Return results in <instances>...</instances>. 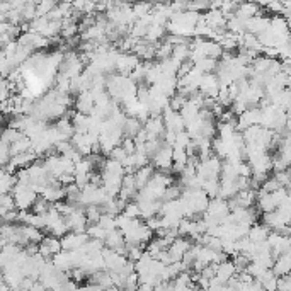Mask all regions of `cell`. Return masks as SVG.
<instances>
[{
  "mask_svg": "<svg viewBox=\"0 0 291 291\" xmlns=\"http://www.w3.org/2000/svg\"><path fill=\"white\" fill-rule=\"evenodd\" d=\"M261 281V285H262V288L264 290H278V279H279V276L276 274L272 269H267L266 272H264L261 278H257Z\"/></svg>",
  "mask_w": 291,
  "mask_h": 291,
  "instance_id": "7402d4cb",
  "label": "cell"
},
{
  "mask_svg": "<svg viewBox=\"0 0 291 291\" xmlns=\"http://www.w3.org/2000/svg\"><path fill=\"white\" fill-rule=\"evenodd\" d=\"M51 261H53L55 267L58 269V271H65V272H70L73 269V261H72V256H70V250H60V252H57L53 257H51Z\"/></svg>",
  "mask_w": 291,
  "mask_h": 291,
  "instance_id": "7c38bea8",
  "label": "cell"
},
{
  "mask_svg": "<svg viewBox=\"0 0 291 291\" xmlns=\"http://www.w3.org/2000/svg\"><path fill=\"white\" fill-rule=\"evenodd\" d=\"M140 60L142 58L136 53H133V51H121L116 60V72L121 73V75H130L140 65Z\"/></svg>",
  "mask_w": 291,
  "mask_h": 291,
  "instance_id": "277c9868",
  "label": "cell"
},
{
  "mask_svg": "<svg viewBox=\"0 0 291 291\" xmlns=\"http://www.w3.org/2000/svg\"><path fill=\"white\" fill-rule=\"evenodd\" d=\"M222 158L218 155H211L209 158H206V160L200 162V165H198V175L206 180V179H220V175H222Z\"/></svg>",
  "mask_w": 291,
  "mask_h": 291,
  "instance_id": "7a4b0ae2",
  "label": "cell"
},
{
  "mask_svg": "<svg viewBox=\"0 0 291 291\" xmlns=\"http://www.w3.org/2000/svg\"><path fill=\"white\" fill-rule=\"evenodd\" d=\"M67 218V225L70 228V232H87V227H89V220H87L86 215V206H79L72 215L65 216Z\"/></svg>",
  "mask_w": 291,
  "mask_h": 291,
  "instance_id": "8992f818",
  "label": "cell"
},
{
  "mask_svg": "<svg viewBox=\"0 0 291 291\" xmlns=\"http://www.w3.org/2000/svg\"><path fill=\"white\" fill-rule=\"evenodd\" d=\"M200 111H201V108L198 104H194L193 101H189L187 99V102L182 106V109H180V114H182V117L186 119V124L189 123V121H194L198 116H200Z\"/></svg>",
  "mask_w": 291,
  "mask_h": 291,
  "instance_id": "44dd1931",
  "label": "cell"
},
{
  "mask_svg": "<svg viewBox=\"0 0 291 291\" xmlns=\"http://www.w3.org/2000/svg\"><path fill=\"white\" fill-rule=\"evenodd\" d=\"M203 189L206 191L209 198H218L220 189H222V180L220 179H206L203 182Z\"/></svg>",
  "mask_w": 291,
  "mask_h": 291,
  "instance_id": "d4e9b609",
  "label": "cell"
},
{
  "mask_svg": "<svg viewBox=\"0 0 291 291\" xmlns=\"http://www.w3.org/2000/svg\"><path fill=\"white\" fill-rule=\"evenodd\" d=\"M23 233L29 242H34V244H41L43 238L46 237L41 228L32 227V225H24V223H23Z\"/></svg>",
  "mask_w": 291,
  "mask_h": 291,
  "instance_id": "ffe728a7",
  "label": "cell"
},
{
  "mask_svg": "<svg viewBox=\"0 0 291 291\" xmlns=\"http://www.w3.org/2000/svg\"><path fill=\"white\" fill-rule=\"evenodd\" d=\"M230 211L232 209H230V206H228V200H225V198H222V196L211 198L208 209H206V213H208L211 218H215L218 223H223L225 218L230 215Z\"/></svg>",
  "mask_w": 291,
  "mask_h": 291,
  "instance_id": "5b68a950",
  "label": "cell"
},
{
  "mask_svg": "<svg viewBox=\"0 0 291 291\" xmlns=\"http://www.w3.org/2000/svg\"><path fill=\"white\" fill-rule=\"evenodd\" d=\"M152 164L155 165L158 171H164V172H171L172 171V165H174V146L167 145L165 143L160 150L152 157Z\"/></svg>",
  "mask_w": 291,
  "mask_h": 291,
  "instance_id": "3957f363",
  "label": "cell"
},
{
  "mask_svg": "<svg viewBox=\"0 0 291 291\" xmlns=\"http://www.w3.org/2000/svg\"><path fill=\"white\" fill-rule=\"evenodd\" d=\"M89 238L90 237L87 232H82V233H79V232H68V233H65L61 237V245H63L65 250H77L82 245H86L89 242Z\"/></svg>",
  "mask_w": 291,
  "mask_h": 291,
  "instance_id": "30bf717a",
  "label": "cell"
},
{
  "mask_svg": "<svg viewBox=\"0 0 291 291\" xmlns=\"http://www.w3.org/2000/svg\"><path fill=\"white\" fill-rule=\"evenodd\" d=\"M109 157L114 158V160H117V162H121V164L124 165V162H126V158H128V153L124 152V148L121 145H117L116 148L113 150L111 153H109Z\"/></svg>",
  "mask_w": 291,
  "mask_h": 291,
  "instance_id": "8d00e7d4",
  "label": "cell"
},
{
  "mask_svg": "<svg viewBox=\"0 0 291 291\" xmlns=\"http://www.w3.org/2000/svg\"><path fill=\"white\" fill-rule=\"evenodd\" d=\"M73 106H75L77 111H80L84 114H90L92 109L95 108V99H94V95L90 94V90H84L77 95L75 104Z\"/></svg>",
  "mask_w": 291,
  "mask_h": 291,
  "instance_id": "8fae6325",
  "label": "cell"
},
{
  "mask_svg": "<svg viewBox=\"0 0 291 291\" xmlns=\"http://www.w3.org/2000/svg\"><path fill=\"white\" fill-rule=\"evenodd\" d=\"M279 187H283L281 182H279L278 177H276V175L272 174V175H269V177H267L266 180H264L262 184H261L259 189L264 191V193H274V191L279 189Z\"/></svg>",
  "mask_w": 291,
  "mask_h": 291,
  "instance_id": "4dcf8cb0",
  "label": "cell"
},
{
  "mask_svg": "<svg viewBox=\"0 0 291 291\" xmlns=\"http://www.w3.org/2000/svg\"><path fill=\"white\" fill-rule=\"evenodd\" d=\"M155 165L150 162V164L143 165V167H140L138 171L135 172V179H136V187L138 189H142V187H145L146 184L150 182V179H152V175L155 174Z\"/></svg>",
  "mask_w": 291,
  "mask_h": 291,
  "instance_id": "4fadbf2b",
  "label": "cell"
},
{
  "mask_svg": "<svg viewBox=\"0 0 291 291\" xmlns=\"http://www.w3.org/2000/svg\"><path fill=\"white\" fill-rule=\"evenodd\" d=\"M187 102V97H184L182 94H174L171 97V102H169V104H171V108L172 109H175V111H180V109H182V106L186 104Z\"/></svg>",
  "mask_w": 291,
  "mask_h": 291,
  "instance_id": "e575fe53",
  "label": "cell"
},
{
  "mask_svg": "<svg viewBox=\"0 0 291 291\" xmlns=\"http://www.w3.org/2000/svg\"><path fill=\"white\" fill-rule=\"evenodd\" d=\"M41 196L46 198L48 201L55 204V203H60V201L67 200V191H65V187H57V186H50V184H48Z\"/></svg>",
  "mask_w": 291,
  "mask_h": 291,
  "instance_id": "e0dca14e",
  "label": "cell"
},
{
  "mask_svg": "<svg viewBox=\"0 0 291 291\" xmlns=\"http://www.w3.org/2000/svg\"><path fill=\"white\" fill-rule=\"evenodd\" d=\"M271 232L272 230L267 227L266 223L257 222V223L250 225V230H249V235H247V237H249L252 242H264V240H267V237H269Z\"/></svg>",
  "mask_w": 291,
  "mask_h": 291,
  "instance_id": "5bb4252c",
  "label": "cell"
},
{
  "mask_svg": "<svg viewBox=\"0 0 291 291\" xmlns=\"http://www.w3.org/2000/svg\"><path fill=\"white\" fill-rule=\"evenodd\" d=\"M99 223H101L108 232H111V230H114V228H117L116 215H111V213H104V215L101 216V220H99Z\"/></svg>",
  "mask_w": 291,
  "mask_h": 291,
  "instance_id": "836d02e7",
  "label": "cell"
},
{
  "mask_svg": "<svg viewBox=\"0 0 291 291\" xmlns=\"http://www.w3.org/2000/svg\"><path fill=\"white\" fill-rule=\"evenodd\" d=\"M53 206V203H50L46 200V198H43L41 194H39V198L36 200V203L32 204L31 211L36 213V215H46L48 211H50V208Z\"/></svg>",
  "mask_w": 291,
  "mask_h": 291,
  "instance_id": "f1b7e54d",
  "label": "cell"
},
{
  "mask_svg": "<svg viewBox=\"0 0 291 291\" xmlns=\"http://www.w3.org/2000/svg\"><path fill=\"white\" fill-rule=\"evenodd\" d=\"M28 150H32V138L28 135H23L21 138H17L16 142L10 145V152H12V155L28 152Z\"/></svg>",
  "mask_w": 291,
  "mask_h": 291,
  "instance_id": "d6986e66",
  "label": "cell"
},
{
  "mask_svg": "<svg viewBox=\"0 0 291 291\" xmlns=\"http://www.w3.org/2000/svg\"><path fill=\"white\" fill-rule=\"evenodd\" d=\"M272 271L281 278V276H286L291 272V252L281 254L274 259V264H272Z\"/></svg>",
  "mask_w": 291,
  "mask_h": 291,
  "instance_id": "9a60e30c",
  "label": "cell"
},
{
  "mask_svg": "<svg viewBox=\"0 0 291 291\" xmlns=\"http://www.w3.org/2000/svg\"><path fill=\"white\" fill-rule=\"evenodd\" d=\"M17 175L16 172H9L5 169H2V175H0V191L3 193H12L14 187L17 186Z\"/></svg>",
  "mask_w": 291,
  "mask_h": 291,
  "instance_id": "2e32d148",
  "label": "cell"
},
{
  "mask_svg": "<svg viewBox=\"0 0 291 291\" xmlns=\"http://www.w3.org/2000/svg\"><path fill=\"white\" fill-rule=\"evenodd\" d=\"M142 2H152V0H142Z\"/></svg>",
  "mask_w": 291,
  "mask_h": 291,
  "instance_id": "f35d334b",
  "label": "cell"
},
{
  "mask_svg": "<svg viewBox=\"0 0 291 291\" xmlns=\"http://www.w3.org/2000/svg\"><path fill=\"white\" fill-rule=\"evenodd\" d=\"M194 65H196V67L200 68L201 72L211 73V72H216V67H218V60H216V58H211V57H204V58H201V60H198Z\"/></svg>",
  "mask_w": 291,
  "mask_h": 291,
  "instance_id": "484cf974",
  "label": "cell"
},
{
  "mask_svg": "<svg viewBox=\"0 0 291 291\" xmlns=\"http://www.w3.org/2000/svg\"><path fill=\"white\" fill-rule=\"evenodd\" d=\"M193 244H194L193 238L184 237V235H179V237L171 244V247H169V252H171L172 261H174V262H179V261H182L184 254H186L187 250L193 247Z\"/></svg>",
  "mask_w": 291,
  "mask_h": 291,
  "instance_id": "ba28073f",
  "label": "cell"
},
{
  "mask_svg": "<svg viewBox=\"0 0 291 291\" xmlns=\"http://www.w3.org/2000/svg\"><path fill=\"white\" fill-rule=\"evenodd\" d=\"M86 215L89 223H99L101 216L104 215V209H102L101 204H89L86 206Z\"/></svg>",
  "mask_w": 291,
  "mask_h": 291,
  "instance_id": "4316f807",
  "label": "cell"
},
{
  "mask_svg": "<svg viewBox=\"0 0 291 291\" xmlns=\"http://www.w3.org/2000/svg\"><path fill=\"white\" fill-rule=\"evenodd\" d=\"M189 55H191L189 45H177V46H174V53H172V57L177 58L179 61L189 60Z\"/></svg>",
  "mask_w": 291,
  "mask_h": 291,
  "instance_id": "1f68e13d",
  "label": "cell"
},
{
  "mask_svg": "<svg viewBox=\"0 0 291 291\" xmlns=\"http://www.w3.org/2000/svg\"><path fill=\"white\" fill-rule=\"evenodd\" d=\"M121 146L124 148V152L128 153V155H133L136 152V142L135 138H131V136H124L123 142H121Z\"/></svg>",
  "mask_w": 291,
  "mask_h": 291,
  "instance_id": "d590c367",
  "label": "cell"
},
{
  "mask_svg": "<svg viewBox=\"0 0 291 291\" xmlns=\"http://www.w3.org/2000/svg\"><path fill=\"white\" fill-rule=\"evenodd\" d=\"M240 191L238 187V179L237 180H222V189H220V196L225 200H230L235 194Z\"/></svg>",
  "mask_w": 291,
  "mask_h": 291,
  "instance_id": "603a6c76",
  "label": "cell"
},
{
  "mask_svg": "<svg viewBox=\"0 0 291 291\" xmlns=\"http://www.w3.org/2000/svg\"><path fill=\"white\" fill-rule=\"evenodd\" d=\"M278 290L281 291H291V272L286 276H281L278 279Z\"/></svg>",
  "mask_w": 291,
  "mask_h": 291,
  "instance_id": "74e56055",
  "label": "cell"
},
{
  "mask_svg": "<svg viewBox=\"0 0 291 291\" xmlns=\"http://www.w3.org/2000/svg\"><path fill=\"white\" fill-rule=\"evenodd\" d=\"M10 209H19L16 204V200H14V194L3 193L2 198H0V211H2V215H3V213L10 211Z\"/></svg>",
  "mask_w": 291,
  "mask_h": 291,
  "instance_id": "83f0119b",
  "label": "cell"
},
{
  "mask_svg": "<svg viewBox=\"0 0 291 291\" xmlns=\"http://www.w3.org/2000/svg\"><path fill=\"white\" fill-rule=\"evenodd\" d=\"M87 233L90 238H102V240H106V237H108V230L101 223H89Z\"/></svg>",
  "mask_w": 291,
  "mask_h": 291,
  "instance_id": "f546056e",
  "label": "cell"
},
{
  "mask_svg": "<svg viewBox=\"0 0 291 291\" xmlns=\"http://www.w3.org/2000/svg\"><path fill=\"white\" fill-rule=\"evenodd\" d=\"M172 53H174V45H171L167 39H162L160 43H157V57L155 58L158 61L171 58Z\"/></svg>",
  "mask_w": 291,
  "mask_h": 291,
  "instance_id": "cb8c5ba5",
  "label": "cell"
},
{
  "mask_svg": "<svg viewBox=\"0 0 291 291\" xmlns=\"http://www.w3.org/2000/svg\"><path fill=\"white\" fill-rule=\"evenodd\" d=\"M123 213L128 216H131V218H142V209H140V204L136 201H128L123 209Z\"/></svg>",
  "mask_w": 291,
  "mask_h": 291,
  "instance_id": "d6a6232c",
  "label": "cell"
},
{
  "mask_svg": "<svg viewBox=\"0 0 291 291\" xmlns=\"http://www.w3.org/2000/svg\"><path fill=\"white\" fill-rule=\"evenodd\" d=\"M12 194L19 209H31L36 200L39 198V194L36 193L31 186H26V184H17V186L14 187Z\"/></svg>",
  "mask_w": 291,
  "mask_h": 291,
  "instance_id": "6da1fadb",
  "label": "cell"
},
{
  "mask_svg": "<svg viewBox=\"0 0 291 291\" xmlns=\"http://www.w3.org/2000/svg\"><path fill=\"white\" fill-rule=\"evenodd\" d=\"M220 89H222V84H220V79L216 73H204L201 79V84H200V90L203 94L206 95V97H213L216 99L220 94Z\"/></svg>",
  "mask_w": 291,
  "mask_h": 291,
  "instance_id": "52a82bcc",
  "label": "cell"
},
{
  "mask_svg": "<svg viewBox=\"0 0 291 291\" xmlns=\"http://www.w3.org/2000/svg\"><path fill=\"white\" fill-rule=\"evenodd\" d=\"M143 128V123L138 119L136 116H128L126 121H124L123 124V131H124V136H131V138H135L136 135L142 131Z\"/></svg>",
  "mask_w": 291,
  "mask_h": 291,
  "instance_id": "ac0fdd59",
  "label": "cell"
},
{
  "mask_svg": "<svg viewBox=\"0 0 291 291\" xmlns=\"http://www.w3.org/2000/svg\"><path fill=\"white\" fill-rule=\"evenodd\" d=\"M60 250H63V245H61V237H57V235L48 233L39 244V254L46 259H51Z\"/></svg>",
  "mask_w": 291,
  "mask_h": 291,
  "instance_id": "9c48e42d",
  "label": "cell"
}]
</instances>
